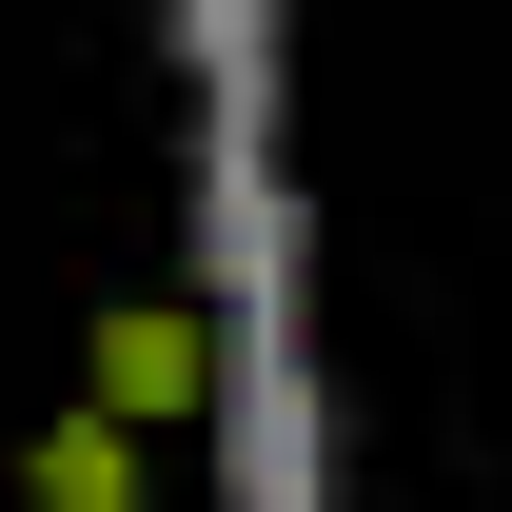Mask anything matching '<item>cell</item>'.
Returning a JSON list of instances; mask_svg holds the SVG:
<instances>
[{"label": "cell", "instance_id": "1", "mask_svg": "<svg viewBox=\"0 0 512 512\" xmlns=\"http://www.w3.org/2000/svg\"><path fill=\"white\" fill-rule=\"evenodd\" d=\"M197 394H217V316H197V296H119V316H99V414L158 453Z\"/></svg>", "mask_w": 512, "mask_h": 512}, {"label": "cell", "instance_id": "2", "mask_svg": "<svg viewBox=\"0 0 512 512\" xmlns=\"http://www.w3.org/2000/svg\"><path fill=\"white\" fill-rule=\"evenodd\" d=\"M20 493H40V512H138V434H119V414H60V434L20 453Z\"/></svg>", "mask_w": 512, "mask_h": 512}]
</instances>
